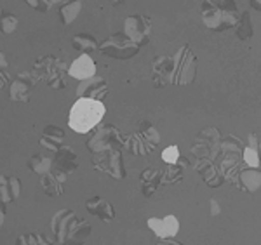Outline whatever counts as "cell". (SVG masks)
<instances>
[{
  "label": "cell",
  "mask_w": 261,
  "mask_h": 245,
  "mask_svg": "<svg viewBox=\"0 0 261 245\" xmlns=\"http://www.w3.org/2000/svg\"><path fill=\"white\" fill-rule=\"evenodd\" d=\"M86 210L92 216H98L101 221L110 223L113 217H115V209L110 202L103 200L99 197H92L86 202Z\"/></svg>",
  "instance_id": "cell-20"
},
{
  "label": "cell",
  "mask_w": 261,
  "mask_h": 245,
  "mask_svg": "<svg viewBox=\"0 0 261 245\" xmlns=\"http://www.w3.org/2000/svg\"><path fill=\"white\" fill-rule=\"evenodd\" d=\"M68 75L71 78L86 80L96 75V63L89 54H81L73 63L68 66Z\"/></svg>",
  "instance_id": "cell-18"
},
{
  "label": "cell",
  "mask_w": 261,
  "mask_h": 245,
  "mask_svg": "<svg viewBox=\"0 0 261 245\" xmlns=\"http://www.w3.org/2000/svg\"><path fill=\"white\" fill-rule=\"evenodd\" d=\"M239 11L233 0H225L221 6L202 2V21L211 32H228L239 24Z\"/></svg>",
  "instance_id": "cell-3"
},
{
  "label": "cell",
  "mask_w": 261,
  "mask_h": 245,
  "mask_svg": "<svg viewBox=\"0 0 261 245\" xmlns=\"http://www.w3.org/2000/svg\"><path fill=\"white\" fill-rule=\"evenodd\" d=\"M87 148L92 155L98 151L108 150V148H120L124 150V138L120 136L119 129L112 124H105L96 130L87 141Z\"/></svg>",
  "instance_id": "cell-9"
},
{
  "label": "cell",
  "mask_w": 261,
  "mask_h": 245,
  "mask_svg": "<svg viewBox=\"0 0 261 245\" xmlns=\"http://www.w3.org/2000/svg\"><path fill=\"white\" fill-rule=\"evenodd\" d=\"M157 245H183V243L176 242V240H172V238H159Z\"/></svg>",
  "instance_id": "cell-38"
},
{
  "label": "cell",
  "mask_w": 261,
  "mask_h": 245,
  "mask_svg": "<svg viewBox=\"0 0 261 245\" xmlns=\"http://www.w3.org/2000/svg\"><path fill=\"white\" fill-rule=\"evenodd\" d=\"M98 50L112 59L124 61V59H130L133 56H136L140 52V45L130 40L125 33H113L112 37L101 42L98 45Z\"/></svg>",
  "instance_id": "cell-8"
},
{
  "label": "cell",
  "mask_w": 261,
  "mask_h": 245,
  "mask_svg": "<svg viewBox=\"0 0 261 245\" xmlns=\"http://www.w3.org/2000/svg\"><path fill=\"white\" fill-rule=\"evenodd\" d=\"M146 225L157 235V238H172L179 231V221L172 214L166 217H150Z\"/></svg>",
  "instance_id": "cell-15"
},
{
  "label": "cell",
  "mask_w": 261,
  "mask_h": 245,
  "mask_svg": "<svg viewBox=\"0 0 261 245\" xmlns=\"http://www.w3.org/2000/svg\"><path fill=\"white\" fill-rule=\"evenodd\" d=\"M66 177H68V174H66V172H63L60 167H56L53 164L50 171L40 176L42 192H44L47 197H60V195H63V192H65Z\"/></svg>",
  "instance_id": "cell-12"
},
{
  "label": "cell",
  "mask_w": 261,
  "mask_h": 245,
  "mask_svg": "<svg viewBox=\"0 0 261 245\" xmlns=\"http://www.w3.org/2000/svg\"><path fill=\"white\" fill-rule=\"evenodd\" d=\"M239 189L247 193H254L261 188V167H247L246 164L239 171L237 184Z\"/></svg>",
  "instance_id": "cell-17"
},
{
  "label": "cell",
  "mask_w": 261,
  "mask_h": 245,
  "mask_svg": "<svg viewBox=\"0 0 261 245\" xmlns=\"http://www.w3.org/2000/svg\"><path fill=\"white\" fill-rule=\"evenodd\" d=\"M108 96V86L103 77H94L81 80V86L77 87V98H91L103 101Z\"/></svg>",
  "instance_id": "cell-14"
},
{
  "label": "cell",
  "mask_w": 261,
  "mask_h": 245,
  "mask_svg": "<svg viewBox=\"0 0 261 245\" xmlns=\"http://www.w3.org/2000/svg\"><path fill=\"white\" fill-rule=\"evenodd\" d=\"M151 70H153L151 80H153V86L155 87L162 89V87L172 86V75H174V61H172L171 56H166V54H159V56L153 59Z\"/></svg>",
  "instance_id": "cell-11"
},
{
  "label": "cell",
  "mask_w": 261,
  "mask_h": 245,
  "mask_svg": "<svg viewBox=\"0 0 261 245\" xmlns=\"http://www.w3.org/2000/svg\"><path fill=\"white\" fill-rule=\"evenodd\" d=\"M161 174L162 172L155 167H146L140 176V183H141V192L145 197H153L155 189L161 184Z\"/></svg>",
  "instance_id": "cell-22"
},
{
  "label": "cell",
  "mask_w": 261,
  "mask_h": 245,
  "mask_svg": "<svg viewBox=\"0 0 261 245\" xmlns=\"http://www.w3.org/2000/svg\"><path fill=\"white\" fill-rule=\"evenodd\" d=\"M63 2H65V0H49L50 6H53V4H63Z\"/></svg>",
  "instance_id": "cell-44"
},
{
  "label": "cell",
  "mask_w": 261,
  "mask_h": 245,
  "mask_svg": "<svg viewBox=\"0 0 261 245\" xmlns=\"http://www.w3.org/2000/svg\"><path fill=\"white\" fill-rule=\"evenodd\" d=\"M221 148V134L216 127H204L193 138L192 143V155H195V158H207V160H216L220 155Z\"/></svg>",
  "instance_id": "cell-7"
},
{
  "label": "cell",
  "mask_w": 261,
  "mask_h": 245,
  "mask_svg": "<svg viewBox=\"0 0 261 245\" xmlns=\"http://www.w3.org/2000/svg\"><path fill=\"white\" fill-rule=\"evenodd\" d=\"M7 188H9L11 200H16V198L19 197V193H21V181L18 179V177H14V176L7 177Z\"/></svg>",
  "instance_id": "cell-33"
},
{
  "label": "cell",
  "mask_w": 261,
  "mask_h": 245,
  "mask_svg": "<svg viewBox=\"0 0 261 245\" xmlns=\"http://www.w3.org/2000/svg\"><path fill=\"white\" fill-rule=\"evenodd\" d=\"M6 84H7V75L4 73V70H0V89L6 86Z\"/></svg>",
  "instance_id": "cell-41"
},
{
  "label": "cell",
  "mask_w": 261,
  "mask_h": 245,
  "mask_svg": "<svg viewBox=\"0 0 261 245\" xmlns=\"http://www.w3.org/2000/svg\"><path fill=\"white\" fill-rule=\"evenodd\" d=\"M251 6H252V9L261 12V0H251Z\"/></svg>",
  "instance_id": "cell-42"
},
{
  "label": "cell",
  "mask_w": 261,
  "mask_h": 245,
  "mask_svg": "<svg viewBox=\"0 0 261 245\" xmlns=\"http://www.w3.org/2000/svg\"><path fill=\"white\" fill-rule=\"evenodd\" d=\"M65 143V130L58 125H47L40 136V145L50 151H56Z\"/></svg>",
  "instance_id": "cell-23"
},
{
  "label": "cell",
  "mask_w": 261,
  "mask_h": 245,
  "mask_svg": "<svg viewBox=\"0 0 261 245\" xmlns=\"http://www.w3.org/2000/svg\"><path fill=\"white\" fill-rule=\"evenodd\" d=\"M66 78H68V65L61 59H54L53 66H50V71L47 75V86L50 89H56V91H61V89L66 87Z\"/></svg>",
  "instance_id": "cell-21"
},
{
  "label": "cell",
  "mask_w": 261,
  "mask_h": 245,
  "mask_svg": "<svg viewBox=\"0 0 261 245\" xmlns=\"http://www.w3.org/2000/svg\"><path fill=\"white\" fill-rule=\"evenodd\" d=\"M209 212H211V216H214V217L221 214V205L216 202V198H211V200H209Z\"/></svg>",
  "instance_id": "cell-37"
},
{
  "label": "cell",
  "mask_w": 261,
  "mask_h": 245,
  "mask_svg": "<svg viewBox=\"0 0 261 245\" xmlns=\"http://www.w3.org/2000/svg\"><path fill=\"white\" fill-rule=\"evenodd\" d=\"M0 14H2V11H0Z\"/></svg>",
  "instance_id": "cell-46"
},
{
  "label": "cell",
  "mask_w": 261,
  "mask_h": 245,
  "mask_svg": "<svg viewBox=\"0 0 261 245\" xmlns=\"http://www.w3.org/2000/svg\"><path fill=\"white\" fill-rule=\"evenodd\" d=\"M242 162L246 164L247 167H261V157H259L258 148L244 146V151H242Z\"/></svg>",
  "instance_id": "cell-32"
},
{
  "label": "cell",
  "mask_w": 261,
  "mask_h": 245,
  "mask_svg": "<svg viewBox=\"0 0 261 245\" xmlns=\"http://www.w3.org/2000/svg\"><path fill=\"white\" fill-rule=\"evenodd\" d=\"M16 28H18V18L11 12H4L0 14V32L9 35V33H14Z\"/></svg>",
  "instance_id": "cell-31"
},
{
  "label": "cell",
  "mask_w": 261,
  "mask_h": 245,
  "mask_svg": "<svg viewBox=\"0 0 261 245\" xmlns=\"http://www.w3.org/2000/svg\"><path fill=\"white\" fill-rule=\"evenodd\" d=\"M0 202H4V204H9L11 197H9V188H7V177L0 174Z\"/></svg>",
  "instance_id": "cell-35"
},
{
  "label": "cell",
  "mask_w": 261,
  "mask_h": 245,
  "mask_svg": "<svg viewBox=\"0 0 261 245\" xmlns=\"http://www.w3.org/2000/svg\"><path fill=\"white\" fill-rule=\"evenodd\" d=\"M92 167L103 174L113 177V179H124L127 176L124 166V150H120V148H108V150L94 153Z\"/></svg>",
  "instance_id": "cell-5"
},
{
  "label": "cell",
  "mask_w": 261,
  "mask_h": 245,
  "mask_svg": "<svg viewBox=\"0 0 261 245\" xmlns=\"http://www.w3.org/2000/svg\"><path fill=\"white\" fill-rule=\"evenodd\" d=\"M174 61V75H172V86L185 87L192 84L197 77V58L188 45H181L178 52L172 56Z\"/></svg>",
  "instance_id": "cell-6"
},
{
  "label": "cell",
  "mask_w": 261,
  "mask_h": 245,
  "mask_svg": "<svg viewBox=\"0 0 261 245\" xmlns=\"http://www.w3.org/2000/svg\"><path fill=\"white\" fill-rule=\"evenodd\" d=\"M124 33L133 42H136L140 47H143V45L148 44L151 39V33H153L151 18L143 16V14L129 16V18L124 21Z\"/></svg>",
  "instance_id": "cell-10"
},
{
  "label": "cell",
  "mask_w": 261,
  "mask_h": 245,
  "mask_svg": "<svg viewBox=\"0 0 261 245\" xmlns=\"http://www.w3.org/2000/svg\"><path fill=\"white\" fill-rule=\"evenodd\" d=\"M178 158H179V150H178V146H167L166 150L162 151V160L166 164H176L178 162Z\"/></svg>",
  "instance_id": "cell-34"
},
{
  "label": "cell",
  "mask_w": 261,
  "mask_h": 245,
  "mask_svg": "<svg viewBox=\"0 0 261 245\" xmlns=\"http://www.w3.org/2000/svg\"><path fill=\"white\" fill-rule=\"evenodd\" d=\"M237 37L241 40H247L252 37V23H251V18H249V12H244L242 18L239 19V24L237 26Z\"/></svg>",
  "instance_id": "cell-30"
},
{
  "label": "cell",
  "mask_w": 261,
  "mask_h": 245,
  "mask_svg": "<svg viewBox=\"0 0 261 245\" xmlns=\"http://www.w3.org/2000/svg\"><path fill=\"white\" fill-rule=\"evenodd\" d=\"M195 171L199 172L202 176V179L205 181L209 188H218L225 183V177L220 172L216 164L213 160H207V158H197L195 162Z\"/></svg>",
  "instance_id": "cell-16"
},
{
  "label": "cell",
  "mask_w": 261,
  "mask_h": 245,
  "mask_svg": "<svg viewBox=\"0 0 261 245\" xmlns=\"http://www.w3.org/2000/svg\"><path fill=\"white\" fill-rule=\"evenodd\" d=\"M50 230L60 245H84L91 235V225L71 209H61L50 219Z\"/></svg>",
  "instance_id": "cell-1"
},
{
  "label": "cell",
  "mask_w": 261,
  "mask_h": 245,
  "mask_svg": "<svg viewBox=\"0 0 261 245\" xmlns=\"http://www.w3.org/2000/svg\"><path fill=\"white\" fill-rule=\"evenodd\" d=\"M28 167H30L32 172H35V174H45V172L50 171V167H53V160L47 158V157H42V155H33V157L28 160Z\"/></svg>",
  "instance_id": "cell-28"
},
{
  "label": "cell",
  "mask_w": 261,
  "mask_h": 245,
  "mask_svg": "<svg viewBox=\"0 0 261 245\" xmlns=\"http://www.w3.org/2000/svg\"><path fill=\"white\" fill-rule=\"evenodd\" d=\"M71 45L73 49H77L81 54H91L94 50H98V40L94 39L89 33H81V35H75L71 39Z\"/></svg>",
  "instance_id": "cell-25"
},
{
  "label": "cell",
  "mask_w": 261,
  "mask_h": 245,
  "mask_svg": "<svg viewBox=\"0 0 261 245\" xmlns=\"http://www.w3.org/2000/svg\"><path fill=\"white\" fill-rule=\"evenodd\" d=\"M82 11V2L81 0H68V2H63V6L60 7V16H61V21L63 24H71L77 16L81 14Z\"/></svg>",
  "instance_id": "cell-26"
},
{
  "label": "cell",
  "mask_w": 261,
  "mask_h": 245,
  "mask_svg": "<svg viewBox=\"0 0 261 245\" xmlns=\"http://www.w3.org/2000/svg\"><path fill=\"white\" fill-rule=\"evenodd\" d=\"M202 2H209V4H214V6H221L225 0H202Z\"/></svg>",
  "instance_id": "cell-43"
},
{
  "label": "cell",
  "mask_w": 261,
  "mask_h": 245,
  "mask_svg": "<svg viewBox=\"0 0 261 245\" xmlns=\"http://www.w3.org/2000/svg\"><path fill=\"white\" fill-rule=\"evenodd\" d=\"M54 59H56L54 56H42L35 61V65H33L30 73H32V77L35 78L37 84L45 82V80H47V75L50 71V66H53Z\"/></svg>",
  "instance_id": "cell-24"
},
{
  "label": "cell",
  "mask_w": 261,
  "mask_h": 245,
  "mask_svg": "<svg viewBox=\"0 0 261 245\" xmlns=\"http://www.w3.org/2000/svg\"><path fill=\"white\" fill-rule=\"evenodd\" d=\"M14 245H53V242L44 233H24L19 235Z\"/></svg>",
  "instance_id": "cell-29"
},
{
  "label": "cell",
  "mask_w": 261,
  "mask_h": 245,
  "mask_svg": "<svg viewBox=\"0 0 261 245\" xmlns=\"http://www.w3.org/2000/svg\"><path fill=\"white\" fill-rule=\"evenodd\" d=\"M159 143H161L159 130L150 122H141L140 127L133 134L124 138V150H127L134 157H146L159 146Z\"/></svg>",
  "instance_id": "cell-4"
},
{
  "label": "cell",
  "mask_w": 261,
  "mask_h": 245,
  "mask_svg": "<svg viewBox=\"0 0 261 245\" xmlns=\"http://www.w3.org/2000/svg\"><path fill=\"white\" fill-rule=\"evenodd\" d=\"M53 164L56 167H60L63 172L71 174L79 169V155L75 153V150L71 146L61 145L56 150V157H54Z\"/></svg>",
  "instance_id": "cell-19"
},
{
  "label": "cell",
  "mask_w": 261,
  "mask_h": 245,
  "mask_svg": "<svg viewBox=\"0 0 261 245\" xmlns=\"http://www.w3.org/2000/svg\"><path fill=\"white\" fill-rule=\"evenodd\" d=\"M9 68V61L6 59V54L0 50V70H7Z\"/></svg>",
  "instance_id": "cell-39"
},
{
  "label": "cell",
  "mask_w": 261,
  "mask_h": 245,
  "mask_svg": "<svg viewBox=\"0 0 261 245\" xmlns=\"http://www.w3.org/2000/svg\"><path fill=\"white\" fill-rule=\"evenodd\" d=\"M258 151H259V157H261V138L258 139Z\"/></svg>",
  "instance_id": "cell-45"
},
{
  "label": "cell",
  "mask_w": 261,
  "mask_h": 245,
  "mask_svg": "<svg viewBox=\"0 0 261 245\" xmlns=\"http://www.w3.org/2000/svg\"><path fill=\"white\" fill-rule=\"evenodd\" d=\"M23 2H27L28 6L33 7V9L39 11V12H47L50 9L49 0H23Z\"/></svg>",
  "instance_id": "cell-36"
},
{
  "label": "cell",
  "mask_w": 261,
  "mask_h": 245,
  "mask_svg": "<svg viewBox=\"0 0 261 245\" xmlns=\"http://www.w3.org/2000/svg\"><path fill=\"white\" fill-rule=\"evenodd\" d=\"M37 82L32 77L30 71H21L18 77L14 78V82L9 87V98L12 101H19V103H28L30 101V94L35 89Z\"/></svg>",
  "instance_id": "cell-13"
},
{
  "label": "cell",
  "mask_w": 261,
  "mask_h": 245,
  "mask_svg": "<svg viewBox=\"0 0 261 245\" xmlns=\"http://www.w3.org/2000/svg\"><path fill=\"white\" fill-rule=\"evenodd\" d=\"M107 108L103 101L91 98H79L70 108L68 127L77 134H87L98 124H101Z\"/></svg>",
  "instance_id": "cell-2"
},
{
  "label": "cell",
  "mask_w": 261,
  "mask_h": 245,
  "mask_svg": "<svg viewBox=\"0 0 261 245\" xmlns=\"http://www.w3.org/2000/svg\"><path fill=\"white\" fill-rule=\"evenodd\" d=\"M183 171L185 169L179 164H167V169L161 174V184L162 186H171L183 179Z\"/></svg>",
  "instance_id": "cell-27"
},
{
  "label": "cell",
  "mask_w": 261,
  "mask_h": 245,
  "mask_svg": "<svg viewBox=\"0 0 261 245\" xmlns=\"http://www.w3.org/2000/svg\"><path fill=\"white\" fill-rule=\"evenodd\" d=\"M4 221H6V204L0 202V226L4 225Z\"/></svg>",
  "instance_id": "cell-40"
}]
</instances>
